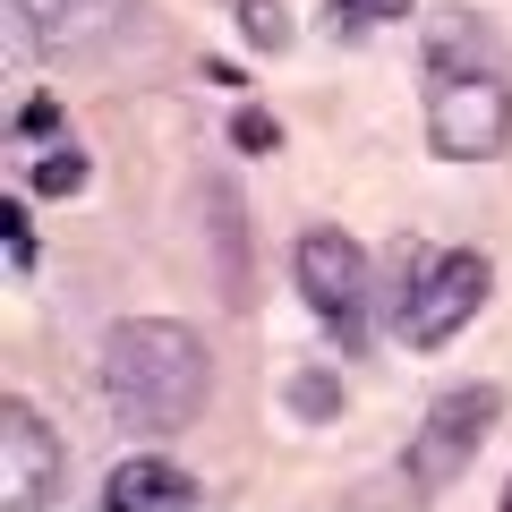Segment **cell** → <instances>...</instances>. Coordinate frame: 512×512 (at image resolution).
Segmentation results:
<instances>
[{"label": "cell", "instance_id": "6da1fadb", "mask_svg": "<svg viewBox=\"0 0 512 512\" xmlns=\"http://www.w3.org/2000/svg\"><path fill=\"white\" fill-rule=\"evenodd\" d=\"M419 69H427V146L444 163H495L512 146V60L495 18L436 9L419 18Z\"/></svg>", "mask_w": 512, "mask_h": 512}, {"label": "cell", "instance_id": "7a4b0ae2", "mask_svg": "<svg viewBox=\"0 0 512 512\" xmlns=\"http://www.w3.org/2000/svg\"><path fill=\"white\" fill-rule=\"evenodd\" d=\"M214 393V359L171 316H120L103 333V402L137 436H180Z\"/></svg>", "mask_w": 512, "mask_h": 512}, {"label": "cell", "instance_id": "3957f363", "mask_svg": "<svg viewBox=\"0 0 512 512\" xmlns=\"http://www.w3.org/2000/svg\"><path fill=\"white\" fill-rule=\"evenodd\" d=\"M495 291V265L478 248H410L402 239V291H393V333L410 350H444Z\"/></svg>", "mask_w": 512, "mask_h": 512}, {"label": "cell", "instance_id": "277c9868", "mask_svg": "<svg viewBox=\"0 0 512 512\" xmlns=\"http://www.w3.org/2000/svg\"><path fill=\"white\" fill-rule=\"evenodd\" d=\"M504 427V384H453L427 402V419L410 427V453H402V478L410 495H436L487 453V436Z\"/></svg>", "mask_w": 512, "mask_h": 512}, {"label": "cell", "instance_id": "5b68a950", "mask_svg": "<svg viewBox=\"0 0 512 512\" xmlns=\"http://www.w3.org/2000/svg\"><path fill=\"white\" fill-rule=\"evenodd\" d=\"M291 291L308 299V316L333 333L342 350L367 342V308H376V282H367V248L350 231H333V222H316V231H299L291 248Z\"/></svg>", "mask_w": 512, "mask_h": 512}, {"label": "cell", "instance_id": "8992f818", "mask_svg": "<svg viewBox=\"0 0 512 512\" xmlns=\"http://www.w3.org/2000/svg\"><path fill=\"white\" fill-rule=\"evenodd\" d=\"M69 487V444L43 427L35 402H0V512H52V495Z\"/></svg>", "mask_w": 512, "mask_h": 512}, {"label": "cell", "instance_id": "52a82bcc", "mask_svg": "<svg viewBox=\"0 0 512 512\" xmlns=\"http://www.w3.org/2000/svg\"><path fill=\"white\" fill-rule=\"evenodd\" d=\"M197 495L205 487L163 453H137V461H120L103 478V512H197Z\"/></svg>", "mask_w": 512, "mask_h": 512}, {"label": "cell", "instance_id": "ba28073f", "mask_svg": "<svg viewBox=\"0 0 512 512\" xmlns=\"http://www.w3.org/2000/svg\"><path fill=\"white\" fill-rule=\"evenodd\" d=\"M9 9H18L26 52L60 60V52H86V43L103 35V18L120 9V0H9Z\"/></svg>", "mask_w": 512, "mask_h": 512}, {"label": "cell", "instance_id": "9c48e42d", "mask_svg": "<svg viewBox=\"0 0 512 512\" xmlns=\"http://www.w3.org/2000/svg\"><path fill=\"white\" fill-rule=\"evenodd\" d=\"M26 180H35V197H77V188L94 180V163L69 146V137H60V146H43V154H35V171H26Z\"/></svg>", "mask_w": 512, "mask_h": 512}, {"label": "cell", "instance_id": "30bf717a", "mask_svg": "<svg viewBox=\"0 0 512 512\" xmlns=\"http://www.w3.org/2000/svg\"><path fill=\"white\" fill-rule=\"evenodd\" d=\"M239 35L256 52H291V18H282V0H239Z\"/></svg>", "mask_w": 512, "mask_h": 512}, {"label": "cell", "instance_id": "8fae6325", "mask_svg": "<svg viewBox=\"0 0 512 512\" xmlns=\"http://www.w3.org/2000/svg\"><path fill=\"white\" fill-rule=\"evenodd\" d=\"M333 9V35H359V26H393V18H410L419 0H325Z\"/></svg>", "mask_w": 512, "mask_h": 512}, {"label": "cell", "instance_id": "7c38bea8", "mask_svg": "<svg viewBox=\"0 0 512 512\" xmlns=\"http://www.w3.org/2000/svg\"><path fill=\"white\" fill-rule=\"evenodd\" d=\"M291 410H299V419H333V410H342V376H325V367H308V376L291 384Z\"/></svg>", "mask_w": 512, "mask_h": 512}, {"label": "cell", "instance_id": "4fadbf2b", "mask_svg": "<svg viewBox=\"0 0 512 512\" xmlns=\"http://www.w3.org/2000/svg\"><path fill=\"white\" fill-rule=\"evenodd\" d=\"M231 146H248V154H274L282 146V120H274V111H239V120H231Z\"/></svg>", "mask_w": 512, "mask_h": 512}, {"label": "cell", "instance_id": "5bb4252c", "mask_svg": "<svg viewBox=\"0 0 512 512\" xmlns=\"http://www.w3.org/2000/svg\"><path fill=\"white\" fill-rule=\"evenodd\" d=\"M0 239H9V265L35 274V222H26V205H0Z\"/></svg>", "mask_w": 512, "mask_h": 512}, {"label": "cell", "instance_id": "9a60e30c", "mask_svg": "<svg viewBox=\"0 0 512 512\" xmlns=\"http://www.w3.org/2000/svg\"><path fill=\"white\" fill-rule=\"evenodd\" d=\"M52 120H60L52 103H26V111H18V137H26V146H35V137H52Z\"/></svg>", "mask_w": 512, "mask_h": 512}, {"label": "cell", "instance_id": "2e32d148", "mask_svg": "<svg viewBox=\"0 0 512 512\" xmlns=\"http://www.w3.org/2000/svg\"><path fill=\"white\" fill-rule=\"evenodd\" d=\"M495 512H512V487H504V504H495Z\"/></svg>", "mask_w": 512, "mask_h": 512}]
</instances>
